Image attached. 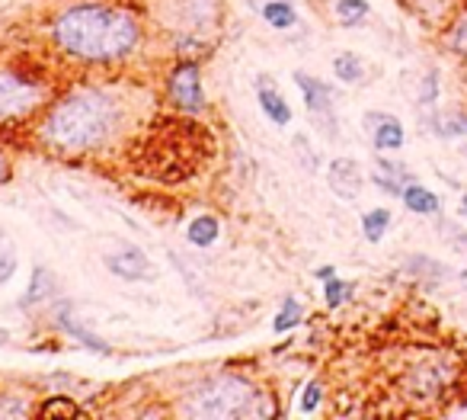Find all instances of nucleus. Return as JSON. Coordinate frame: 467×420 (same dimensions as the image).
Masks as SVG:
<instances>
[{
	"instance_id": "ddd939ff",
	"label": "nucleus",
	"mask_w": 467,
	"mask_h": 420,
	"mask_svg": "<svg viewBox=\"0 0 467 420\" xmlns=\"http://www.w3.org/2000/svg\"><path fill=\"white\" fill-rule=\"evenodd\" d=\"M400 199H404L407 212H413V215H436L439 209H442V202H439V196L429 190V186L423 183H407L404 193H400Z\"/></svg>"
},
{
	"instance_id": "20e7f679",
	"label": "nucleus",
	"mask_w": 467,
	"mask_h": 420,
	"mask_svg": "<svg viewBox=\"0 0 467 420\" xmlns=\"http://www.w3.org/2000/svg\"><path fill=\"white\" fill-rule=\"evenodd\" d=\"M45 103V87L20 71H0V122H13L32 116Z\"/></svg>"
},
{
	"instance_id": "f03ea898",
	"label": "nucleus",
	"mask_w": 467,
	"mask_h": 420,
	"mask_svg": "<svg viewBox=\"0 0 467 420\" xmlns=\"http://www.w3.org/2000/svg\"><path fill=\"white\" fill-rule=\"evenodd\" d=\"M119 125V103L106 90L68 93L42 122V138L61 151H87L109 141Z\"/></svg>"
},
{
	"instance_id": "c85d7f7f",
	"label": "nucleus",
	"mask_w": 467,
	"mask_h": 420,
	"mask_svg": "<svg viewBox=\"0 0 467 420\" xmlns=\"http://www.w3.org/2000/svg\"><path fill=\"white\" fill-rule=\"evenodd\" d=\"M333 276H336V270H333V267H320V270H317V279H324V283H326V279H333Z\"/></svg>"
},
{
	"instance_id": "f3484780",
	"label": "nucleus",
	"mask_w": 467,
	"mask_h": 420,
	"mask_svg": "<svg viewBox=\"0 0 467 420\" xmlns=\"http://www.w3.org/2000/svg\"><path fill=\"white\" fill-rule=\"evenodd\" d=\"M218 235H221V225H218L214 215H198V219H192L189 228H186V238H189V244H196V247H212V244L218 241Z\"/></svg>"
},
{
	"instance_id": "aec40b11",
	"label": "nucleus",
	"mask_w": 467,
	"mask_h": 420,
	"mask_svg": "<svg viewBox=\"0 0 467 420\" xmlns=\"http://www.w3.org/2000/svg\"><path fill=\"white\" fill-rule=\"evenodd\" d=\"M333 13H336V23L352 29V26H362L365 20H368L372 4H368V0H336Z\"/></svg>"
},
{
	"instance_id": "4468645a",
	"label": "nucleus",
	"mask_w": 467,
	"mask_h": 420,
	"mask_svg": "<svg viewBox=\"0 0 467 420\" xmlns=\"http://www.w3.org/2000/svg\"><path fill=\"white\" fill-rule=\"evenodd\" d=\"M256 100H260L262 113L270 116V122H276V125H288V122H292V106H288V100L282 97L278 90L262 84V87L256 90Z\"/></svg>"
},
{
	"instance_id": "dca6fc26",
	"label": "nucleus",
	"mask_w": 467,
	"mask_h": 420,
	"mask_svg": "<svg viewBox=\"0 0 467 420\" xmlns=\"http://www.w3.org/2000/svg\"><path fill=\"white\" fill-rule=\"evenodd\" d=\"M262 20L272 26V29H292L298 23V10H294L292 0H266L262 4Z\"/></svg>"
},
{
	"instance_id": "2eb2a0df",
	"label": "nucleus",
	"mask_w": 467,
	"mask_h": 420,
	"mask_svg": "<svg viewBox=\"0 0 467 420\" xmlns=\"http://www.w3.org/2000/svg\"><path fill=\"white\" fill-rule=\"evenodd\" d=\"M58 324H61L64 331L71 334L74 340H80L84 347L87 350H93V353H106V340H100V337H93V334L84 327V324H77V318H71V305H58Z\"/></svg>"
},
{
	"instance_id": "6ab92c4d",
	"label": "nucleus",
	"mask_w": 467,
	"mask_h": 420,
	"mask_svg": "<svg viewBox=\"0 0 467 420\" xmlns=\"http://www.w3.org/2000/svg\"><path fill=\"white\" fill-rule=\"evenodd\" d=\"M391 222H394V215H391L388 209H368L362 215V235L368 244H381L384 241V235H388Z\"/></svg>"
},
{
	"instance_id": "412c9836",
	"label": "nucleus",
	"mask_w": 467,
	"mask_h": 420,
	"mask_svg": "<svg viewBox=\"0 0 467 420\" xmlns=\"http://www.w3.org/2000/svg\"><path fill=\"white\" fill-rule=\"evenodd\" d=\"M55 292V276L48 273L45 267H36L32 270V283H29V292H26V299L20 302L23 308H32V305H39V302H45L48 295Z\"/></svg>"
},
{
	"instance_id": "2f4dec72",
	"label": "nucleus",
	"mask_w": 467,
	"mask_h": 420,
	"mask_svg": "<svg viewBox=\"0 0 467 420\" xmlns=\"http://www.w3.org/2000/svg\"><path fill=\"white\" fill-rule=\"evenodd\" d=\"M458 279H461V286H464V289H467V270H461V276H458Z\"/></svg>"
},
{
	"instance_id": "0eeeda50",
	"label": "nucleus",
	"mask_w": 467,
	"mask_h": 420,
	"mask_svg": "<svg viewBox=\"0 0 467 420\" xmlns=\"http://www.w3.org/2000/svg\"><path fill=\"white\" fill-rule=\"evenodd\" d=\"M452 379H455V369H452V363H448V356H445V359L442 356H432L426 363L413 366L410 376H407L410 392L416 398H439Z\"/></svg>"
},
{
	"instance_id": "9d476101",
	"label": "nucleus",
	"mask_w": 467,
	"mask_h": 420,
	"mask_svg": "<svg viewBox=\"0 0 467 420\" xmlns=\"http://www.w3.org/2000/svg\"><path fill=\"white\" fill-rule=\"evenodd\" d=\"M106 267H109L112 276H119V279H125V283H141V279H148L151 276V260L144 257L141 247H122V251L109 254L106 257Z\"/></svg>"
},
{
	"instance_id": "473e14b6",
	"label": "nucleus",
	"mask_w": 467,
	"mask_h": 420,
	"mask_svg": "<svg viewBox=\"0 0 467 420\" xmlns=\"http://www.w3.org/2000/svg\"><path fill=\"white\" fill-rule=\"evenodd\" d=\"M7 340H10V334L4 331V327H0V343H7Z\"/></svg>"
},
{
	"instance_id": "39448f33",
	"label": "nucleus",
	"mask_w": 467,
	"mask_h": 420,
	"mask_svg": "<svg viewBox=\"0 0 467 420\" xmlns=\"http://www.w3.org/2000/svg\"><path fill=\"white\" fill-rule=\"evenodd\" d=\"M294 84H298V90H302L304 106H308V113H310V119H314V125H320V132H324V135H330V138L336 135L330 87H326L324 81L310 77V74H304V71H294Z\"/></svg>"
},
{
	"instance_id": "a878e982",
	"label": "nucleus",
	"mask_w": 467,
	"mask_h": 420,
	"mask_svg": "<svg viewBox=\"0 0 467 420\" xmlns=\"http://www.w3.org/2000/svg\"><path fill=\"white\" fill-rule=\"evenodd\" d=\"M416 100H420V106H432L439 100V71H436V68L423 74L420 93H416Z\"/></svg>"
},
{
	"instance_id": "f8f14e48",
	"label": "nucleus",
	"mask_w": 467,
	"mask_h": 420,
	"mask_svg": "<svg viewBox=\"0 0 467 420\" xmlns=\"http://www.w3.org/2000/svg\"><path fill=\"white\" fill-rule=\"evenodd\" d=\"M372 183L378 186V190H384L388 196H400L404 193V186L413 183V174L407 170V164L378 158V164H374V170H372Z\"/></svg>"
},
{
	"instance_id": "c756f323",
	"label": "nucleus",
	"mask_w": 467,
	"mask_h": 420,
	"mask_svg": "<svg viewBox=\"0 0 467 420\" xmlns=\"http://www.w3.org/2000/svg\"><path fill=\"white\" fill-rule=\"evenodd\" d=\"M7 180V161H4V154H0V183Z\"/></svg>"
},
{
	"instance_id": "7c9ffc66",
	"label": "nucleus",
	"mask_w": 467,
	"mask_h": 420,
	"mask_svg": "<svg viewBox=\"0 0 467 420\" xmlns=\"http://www.w3.org/2000/svg\"><path fill=\"white\" fill-rule=\"evenodd\" d=\"M461 215H464V219H467V190H464V193H461Z\"/></svg>"
},
{
	"instance_id": "72a5a7b5",
	"label": "nucleus",
	"mask_w": 467,
	"mask_h": 420,
	"mask_svg": "<svg viewBox=\"0 0 467 420\" xmlns=\"http://www.w3.org/2000/svg\"><path fill=\"white\" fill-rule=\"evenodd\" d=\"M461 154H464V158H467V141H464V145H461Z\"/></svg>"
},
{
	"instance_id": "f257e3e1",
	"label": "nucleus",
	"mask_w": 467,
	"mask_h": 420,
	"mask_svg": "<svg viewBox=\"0 0 467 420\" xmlns=\"http://www.w3.org/2000/svg\"><path fill=\"white\" fill-rule=\"evenodd\" d=\"M52 39L58 49L80 61H119L138 45L141 29L128 10L77 4L58 13L52 23Z\"/></svg>"
},
{
	"instance_id": "9b49d317",
	"label": "nucleus",
	"mask_w": 467,
	"mask_h": 420,
	"mask_svg": "<svg viewBox=\"0 0 467 420\" xmlns=\"http://www.w3.org/2000/svg\"><path fill=\"white\" fill-rule=\"evenodd\" d=\"M176 26L182 29H208L218 13V0H173Z\"/></svg>"
},
{
	"instance_id": "7ed1b4c3",
	"label": "nucleus",
	"mask_w": 467,
	"mask_h": 420,
	"mask_svg": "<svg viewBox=\"0 0 467 420\" xmlns=\"http://www.w3.org/2000/svg\"><path fill=\"white\" fill-rule=\"evenodd\" d=\"M189 417H254L256 414V388L240 376H214L186 398Z\"/></svg>"
},
{
	"instance_id": "423d86ee",
	"label": "nucleus",
	"mask_w": 467,
	"mask_h": 420,
	"mask_svg": "<svg viewBox=\"0 0 467 420\" xmlns=\"http://www.w3.org/2000/svg\"><path fill=\"white\" fill-rule=\"evenodd\" d=\"M170 100L180 106L182 113H202L205 106V93H202V74H198L196 61H182L176 71L170 74Z\"/></svg>"
},
{
	"instance_id": "a211bd4d",
	"label": "nucleus",
	"mask_w": 467,
	"mask_h": 420,
	"mask_svg": "<svg viewBox=\"0 0 467 420\" xmlns=\"http://www.w3.org/2000/svg\"><path fill=\"white\" fill-rule=\"evenodd\" d=\"M442 39H445V49L452 52V55L467 58V7H461L458 13H455Z\"/></svg>"
},
{
	"instance_id": "bb28decb",
	"label": "nucleus",
	"mask_w": 467,
	"mask_h": 420,
	"mask_svg": "<svg viewBox=\"0 0 467 420\" xmlns=\"http://www.w3.org/2000/svg\"><path fill=\"white\" fill-rule=\"evenodd\" d=\"M320 401H324V388H320V382H308L302 392V401H298V411L314 414L317 408H320Z\"/></svg>"
},
{
	"instance_id": "6e6552de",
	"label": "nucleus",
	"mask_w": 467,
	"mask_h": 420,
	"mask_svg": "<svg viewBox=\"0 0 467 420\" xmlns=\"http://www.w3.org/2000/svg\"><path fill=\"white\" fill-rule=\"evenodd\" d=\"M326 183H330V190L340 196V199L356 202L365 186L362 167H358L352 158H333L330 167H326Z\"/></svg>"
},
{
	"instance_id": "5701e85b",
	"label": "nucleus",
	"mask_w": 467,
	"mask_h": 420,
	"mask_svg": "<svg viewBox=\"0 0 467 420\" xmlns=\"http://www.w3.org/2000/svg\"><path fill=\"white\" fill-rule=\"evenodd\" d=\"M302 321H304L302 302L294 299V295H286V299H282V308H278L276 321H272V331H276V334H286V331H292V327H298Z\"/></svg>"
},
{
	"instance_id": "4be33fe9",
	"label": "nucleus",
	"mask_w": 467,
	"mask_h": 420,
	"mask_svg": "<svg viewBox=\"0 0 467 420\" xmlns=\"http://www.w3.org/2000/svg\"><path fill=\"white\" fill-rule=\"evenodd\" d=\"M333 74H336L342 84H358L365 81V61L356 52H342V55H336V61H333Z\"/></svg>"
},
{
	"instance_id": "1a4fd4ad",
	"label": "nucleus",
	"mask_w": 467,
	"mask_h": 420,
	"mask_svg": "<svg viewBox=\"0 0 467 420\" xmlns=\"http://www.w3.org/2000/svg\"><path fill=\"white\" fill-rule=\"evenodd\" d=\"M365 129L372 135L374 151H381V154L400 151L407 141L404 122L394 119V116H388V113H365Z\"/></svg>"
},
{
	"instance_id": "b1692460",
	"label": "nucleus",
	"mask_w": 467,
	"mask_h": 420,
	"mask_svg": "<svg viewBox=\"0 0 467 420\" xmlns=\"http://www.w3.org/2000/svg\"><path fill=\"white\" fill-rule=\"evenodd\" d=\"M439 138H464L467 135V113H442L432 122Z\"/></svg>"
},
{
	"instance_id": "393cba45",
	"label": "nucleus",
	"mask_w": 467,
	"mask_h": 420,
	"mask_svg": "<svg viewBox=\"0 0 467 420\" xmlns=\"http://www.w3.org/2000/svg\"><path fill=\"white\" fill-rule=\"evenodd\" d=\"M356 292V286L352 283H342V279H326V289H324V302H326V308H340L342 302H349V295Z\"/></svg>"
},
{
	"instance_id": "cd10ccee",
	"label": "nucleus",
	"mask_w": 467,
	"mask_h": 420,
	"mask_svg": "<svg viewBox=\"0 0 467 420\" xmlns=\"http://www.w3.org/2000/svg\"><path fill=\"white\" fill-rule=\"evenodd\" d=\"M16 273V257L10 251H0V286L10 283Z\"/></svg>"
}]
</instances>
